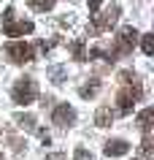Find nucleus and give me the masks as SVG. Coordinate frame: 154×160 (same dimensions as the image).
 <instances>
[{"instance_id":"412c9836","label":"nucleus","mask_w":154,"mask_h":160,"mask_svg":"<svg viewBox=\"0 0 154 160\" xmlns=\"http://www.w3.org/2000/svg\"><path fill=\"white\" fill-rule=\"evenodd\" d=\"M46 160H62V155H49Z\"/></svg>"},{"instance_id":"423d86ee","label":"nucleus","mask_w":154,"mask_h":160,"mask_svg":"<svg viewBox=\"0 0 154 160\" xmlns=\"http://www.w3.org/2000/svg\"><path fill=\"white\" fill-rule=\"evenodd\" d=\"M51 122L57 128H62V130H68L73 122H76V111H73V106H68V103H60L57 109L51 111Z\"/></svg>"},{"instance_id":"4468645a","label":"nucleus","mask_w":154,"mask_h":160,"mask_svg":"<svg viewBox=\"0 0 154 160\" xmlns=\"http://www.w3.org/2000/svg\"><path fill=\"white\" fill-rule=\"evenodd\" d=\"M100 92V82H97V79H89V84H84L81 87V90H78V95H81V98H95V95Z\"/></svg>"},{"instance_id":"1a4fd4ad","label":"nucleus","mask_w":154,"mask_h":160,"mask_svg":"<svg viewBox=\"0 0 154 160\" xmlns=\"http://www.w3.org/2000/svg\"><path fill=\"white\" fill-rule=\"evenodd\" d=\"M114 117H116V111H114L111 106H100V109L95 111V125L97 128H108L114 122Z\"/></svg>"},{"instance_id":"f8f14e48","label":"nucleus","mask_w":154,"mask_h":160,"mask_svg":"<svg viewBox=\"0 0 154 160\" xmlns=\"http://www.w3.org/2000/svg\"><path fill=\"white\" fill-rule=\"evenodd\" d=\"M141 158H143V160L154 158V138H152V133H143V141H141Z\"/></svg>"},{"instance_id":"a211bd4d","label":"nucleus","mask_w":154,"mask_h":160,"mask_svg":"<svg viewBox=\"0 0 154 160\" xmlns=\"http://www.w3.org/2000/svg\"><path fill=\"white\" fill-rule=\"evenodd\" d=\"M73 160H92V152H86L84 147H78V149L73 152Z\"/></svg>"},{"instance_id":"f3484780","label":"nucleus","mask_w":154,"mask_h":160,"mask_svg":"<svg viewBox=\"0 0 154 160\" xmlns=\"http://www.w3.org/2000/svg\"><path fill=\"white\" fill-rule=\"evenodd\" d=\"M54 6H57V0H30L33 11H51Z\"/></svg>"},{"instance_id":"20e7f679","label":"nucleus","mask_w":154,"mask_h":160,"mask_svg":"<svg viewBox=\"0 0 154 160\" xmlns=\"http://www.w3.org/2000/svg\"><path fill=\"white\" fill-rule=\"evenodd\" d=\"M119 17H122V8L116 6V3H111L103 14L95 17V22H92V35H100V33H105V30H111V27L116 25V19H119Z\"/></svg>"},{"instance_id":"dca6fc26","label":"nucleus","mask_w":154,"mask_h":160,"mask_svg":"<svg viewBox=\"0 0 154 160\" xmlns=\"http://www.w3.org/2000/svg\"><path fill=\"white\" fill-rule=\"evenodd\" d=\"M138 41H141V49H143V54H146V57H152V54H154V35H152V33H146V35H141Z\"/></svg>"},{"instance_id":"2eb2a0df","label":"nucleus","mask_w":154,"mask_h":160,"mask_svg":"<svg viewBox=\"0 0 154 160\" xmlns=\"http://www.w3.org/2000/svg\"><path fill=\"white\" fill-rule=\"evenodd\" d=\"M70 54H73V60H78V62L86 60V49H84V41H81V38H76V41L70 43Z\"/></svg>"},{"instance_id":"f257e3e1","label":"nucleus","mask_w":154,"mask_h":160,"mask_svg":"<svg viewBox=\"0 0 154 160\" xmlns=\"http://www.w3.org/2000/svg\"><path fill=\"white\" fill-rule=\"evenodd\" d=\"M138 38H141V35H138L135 27H122L119 35H116V43H114V49L105 52V60H111V62H114L116 57H127L130 52H133V46H135Z\"/></svg>"},{"instance_id":"9b49d317","label":"nucleus","mask_w":154,"mask_h":160,"mask_svg":"<svg viewBox=\"0 0 154 160\" xmlns=\"http://www.w3.org/2000/svg\"><path fill=\"white\" fill-rule=\"evenodd\" d=\"M152 122H154V109L149 106V109H143L138 114V128H141L143 133H149V130H152Z\"/></svg>"},{"instance_id":"9d476101","label":"nucleus","mask_w":154,"mask_h":160,"mask_svg":"<svg viewBox=\"0 0 154 160\" xmlns=\"http://www.w3.org/2000/svg\"><path fill=\"white\" fill-rule=\"evenodd\" d=\"M14 122H16L22 130H27V133H35V130H38V128H35V117H33V114H22V111H19V114H14Z\"/></svg>"},{"instance_id":"6ab92c4d","label":"nucleus","mask_w":154,"mask_h":160,"mask_svg":"<svg viewBox=\"0 0 154 160\" xmlns=\"http://www.w3.org/2000/svg\"><path fill=\"white\" fill-rule=\"evenodd\" d=\"M86 6H89V14H97V8L103 6V0H86Z\"/></svg>"},{"instance_id":"ddd939ff","label":"nucleus","mask_w":154,"mask_h":160,"mask_svg":"<svg viewBox=\"0 0 154 160\" xmlns=\"http://www.w3.org/2000/svg\"><path fill=\"white\" fill-rule=\"evenodd\" d=\"M49 79L54 82V84H62V82L68 79V68L65 65H51L49 68Z\"/></svg>"},{"instance_id":"aec40b11","label":"nucleus","mask_w":154,"mask_h":160,"mask_svg":"<svg viewBox=\"0 0 154 160\" xmlns=\"http://www.w3.org/2000/svg\"><path fill=\"white\" fill-rule=\"evenodd\" d=\"M51 46H54V41H38V49L41 52H49Z\"/></svg>"},{"instance_id":"39448f33","label":"nucleus","mask_w":154,"mask_h":160,"mask_svg":"<svg viewBox=\"0 0 154 160\" xmlns=\"http://www.w3.org/2000/svg\"><path fill=\"white\" fill-rule=\"evenodd\" d=\"M6 54H8V60L16 62V65H25V62H33L35 60V49L30 43H25V41H11L8 46H6Z\"/></svg>"},{"instance_id":"0eeeda50","label":"nucleus","mask_w":154,"mask_h":160,"mask_svg":"<svg viewBox=\"0 0 154 160\" xmlns=\"http://www.w3.org/2000/svg\"><path fill=\"white\" fill-rule=\"evenodd\" d=\"M35 30V25L33 22H14V19H11V22H3V33L8 35V38H16V35H27V33H33Z\"/></svg>"},{"instance_id":"4be33fe9","label":"nucleus","mask_w":154,"mask_h":160,"mask_svg":"<svg viewBox=\"0 0 154 160\" xmlns=\"http://www.w3.org/2000/svg\"><path fill=\"white\" fill-rule=\"evenodd\" d=\"M0 160H3V152H0Z\"/></svg>"},{"instance_id":"6e6552de","label":"nucleus","mask_w":154,"mask_h":160,"mask_svg":"<svg viewBox=\"0 0 154 160\" xmlns=\"http://www.w3.org/2000/svg\"><path fill=\"white\" fill-rule=\"evenodd\" d=\"M103 152H105V158H122V155L130 152V144L124 138H108L105 147H103Z\"/></svg>"},{"instance_id":"f03ea898","label":"nucleus","mask_w":154,"mask_h":160,"mask_svg":"<svg viewBox=\"0 0 154 160\" xmlns=\"http://www.w3.org/2000/svg\"><path fill=\"white\" fill-rule=\"evenodd\" d=\"M122 92L116 95V103H119V114H130L133 111V106H135L138 101H141V95H143V87H141V82L135 79H130V82H122Z\"/></svg>"},{"instance_id":"7ed1b4c3","label":"nucleus","mask_w":154,"mask_h":160,"mask_svg":"<svg viewBox=\"0 0 154 160\" xmlns=\"http://www.w3.org/2000/svg\"><path fill=\"white\" fill-rule=\"evenodd\" d=\"M11 98L19 106H27V103H33L38 98V84H35L30 76H22V79H16V84L11 90Z\"/></svg>"}]
</instances>
